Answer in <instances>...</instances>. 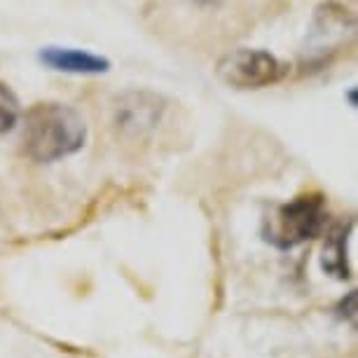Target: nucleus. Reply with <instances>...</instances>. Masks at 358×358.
Instances as JSON below:
<instances>
[{
    "mask_svg": "<svg viewBox=\"0 0 358 358\" xmlns=\"http://www.w3.org/2000/svg\"><path fill=\"white\" fill-rule=\"evenodd\" d=\"M267 0H155V26L159 31H220L244 33L262 15Z\"/></svg>",
    "mask_w": 358,
    "mask_h": 358,
    "instance_id": "obj_1",
    "label": "nucleus"
},
{
    "mask_svg": "<svg viewBox=\"0 0 358 358\" xmlns=\"http://www.w3.org/2000/svg\"><path fill=\"white\" fill-rule=\"evenodd\" d=\"M24 150L36 162H57L85 145L87 124L78 110L64 103H36L24 117Z\"/></svg>",
    "mask_w": 358,
    "mask_h": 358,
    "instance_id": "obj_2",
    "label": "nucleus"
},
{
    "mask_svg": "<svg viewBox=\"0 0 358 358\" xmlns=\"http://www.w3.org/2000/svg\"><path fill=\"white\" fill-rule=\"evenodd\" d=\"M326 222V204L316 194L297 197L290 204L276 208L272 218L265 222V239L279 248H293L312 239L323 229Z\"/></svg>",
    "mask_w": 358,
    "mask_h": 358,
    "instance_id": "obj_3",
    "label": "nucleus"
},
{
    "mask_svg": "<svg viewBox=\"0 0 358 358\" xmlns=\"http://www.w3.org/2000/svg\"><path fill=\"white\" fill-rule=\"evenodd\" d=\"M288 73V66L265 50H229L215 64V78L234 90H260L269 87Z\"/></svg>",
    "mask_w": 358,
    "mask_h": 358,
    "instance_id": "obj_4",
    "label": "nucleus"
},
{
    "mask_svg": "<svg viewBox=\"0 0 358 358\" xmlns=\"http://www.w3.org/2000/svg\"><path fill=\"white\" fill-rule=\"evenodd\" d=\"M38 57L50 69L76 73V76H99L110 69V62L106 57L85 50H71V47H43Z\"/></svg>",
    "mask_w": 358,
    "mask_h": 358,
    "instance_id": "obj_5",
    "label": "nucleus"
},
{
    "mask_svg": "<svg viewBox=\"0 0 358 358\" xmlns=\"http://www.w3.org/2000/svg\"><path fill=\"white\" fill-rule=\"evenodd\" d=\"M323 267L330 274H335L337 279H347L349 267H347V227H335L330 232L326 246H323Z\"/></svg>",
    "mask_w": 358,
    "mask_h": 358,
    "instance_id": "obj_6",
    "label": "nucleus"
},
{
    "mask_svg": "<svg viewBox=\"0 0 358 358\" xmlns=\"http://www.w3.org/2000/svg\"><path fill=\"white\" fill-rule=\"evenodd\" d=\"M19 115H22L19 99L8 85L0 83V134L10 131L19 122Z\"/></svg>",
    "mask_w": 358,
    "mask_h": 358,
    "instance_id": "obj_7",
    "label": "nucleus"
},
{
    "mask_svg": "<svg viewBox=\"0 0 358 358\" xmlns=\"http://www.w3.org/2000/svg\"><path fill=\"white\" fill-rule=\"evenodd\" d=\"M349 103H351V106H356V92H354V90L349 92Z\"/></svg>",
    "mask_w": 358,
    "mask_h": 358,
    "instance_id": "obj_8",
    "label": "nucleus"
}]
</instances>
